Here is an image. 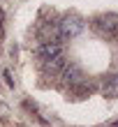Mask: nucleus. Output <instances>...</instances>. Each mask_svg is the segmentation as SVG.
I'll return each mask as SVG.
<instances>
[{
  "label": "nucleus",
  "mask_w": 118,
  "mask_h": 127,
  "mask_svg": "<svg viewBox=\"0 0 118 127\" xmlns=\"http://www.w3.org/2000/svg\"><path fill=\"white\" fill-rule=\"evenodd\" d=\"M58 28V37H60V42L65 39H74V37H79L81 32L86 30V21L81 14L77 12H67V14H63V19L56 23Z\"/></svg>",
  "instance_id": "f257e3e1"
},
{
  "label": "nucleus",
  "mask_w": 118,
  "mask_h": 127,
  "mask_svg": "<svg viewBox=\"0 0 118 127\" xmlns=\"http://www.w3.org/2000/svg\"><path fill=\"white\" fill-rule=\"evenodd\" d=\"M93 30L97 32L102 39H114L118 37V14L107 12L93 19Z\"/></svg>",
  "instance_id": "f03ea898"
},
{
  "label": "nucleus",
  "mask_w": 118,
  "mask_h": 127,
  "mask_svg": "<svg viewBox=\"0 0 118 127\" xmlns=\"http://www.w3.org/2000/svg\"><path fill=\"white\" fill-rule=\"evenodd\" d=\"M35 56L39 58V63H46V60H53V58L63 56V44L60 42H42L37 51H35Z\"/></svg>",
  "instance_id": "7ed1b4c3"
},
{
  "label": "nucleus",
  "mask_w": 118,
  "mask_h": 127,
  "mask_svg": "<svg viewBox=\"0 0 118 127\" xmlns=\"http://www.w3.org/2000/svg\"><path fill=\"white\" fill-rule=\"evenodd\" d=\"M60 76H63V83H65V86H70V88H74V86H79V83H83V69H81L77 63L65 65V69L60 72Z\"/></svg>",
  "instance_id": "20e7f679"
},
{
  "label": "nucleus",
  "mask_w": 118,
  "mask_h": 127,
  "mask_svg": "<svg viewBox=\"0 0 118 127\" xmlns=\"http://www.w3.org/2000/svg\"><path fill=\"white\" fill-rule=\"evenodd\" d=\"M65 65H67V58L63 56H58L53 58V60H46V63H42V72H44V76H60V72L65 69Z\"/></svg>",
  "instance_id": "39448f33"
},
{
  "label": "nucleus",
  "mask_w": 118,
  "mask_h": 127,
  "mask_svg": "<svg viewBox=\"0 0 118 127\" xmlns=\"http://www.w3.org/2000/svg\"><path fill=\"white\" fill-rule=\"evenodd\" d=\"M102 97L107 99H118V74H109L102 81Z\"/></svg>",
  "instance_id": "423d86ee"
},
{
  "label": "nucleus",
  "mask_w": 118,
  "mask_h": 127,
  "mask_svg": "<svg viewBox=\"0 0 118 127\" xmlns=\"http://www.w3.org/2000/svg\"><path fill=\"white\" fill-rule=\"evenodd\" d=\"M9 116H12V109L7 106L5 102H0V120H7Z\"/></svg>",
  "instance_id": "0eeeda50"
},
{
  "label": "nucleus",
  "mask_w": 118,
  "mask_h": 127,
  "mask_svg": "<svg viewBox=\"0 0 118 127\" xmlns=\"http://www.w3.org/2000/svg\"><path fill=\"white\" fill-rule=\"evenodd\" d=\"M2 76H5V83L9 86V88H14V79H12V72H9V69H2Z\"/></svg>",
  "instance_id": "6e6552de"
},
{
  "label": "nucleus",
  "mask_w": 118,
  "mask_h": 127,
  "mask_svg": "<svg viewBox=\"0 0 118 127\" xmlns=\"http://www.w3.org/2000/svg\"><path fill=\"white\" fill-rule=\"evenodd\" d=\"M2 21H5V14H2V9H0V37H2Z\"/></svg>",
  "instance_id": "1a4fd4ad"
},
{
  "label": "nucleus",
  "mask_w": 118,
  "mask_h": 127,
  "mask_svg": "<svg viewBox=\"0 0 118 127\" xmlns=\"http://www.w3.org/2000/svg\"><path fill=\"white\" fill-rule=\"evenodd\" d=\"M109 127H118V123H111V125H109Z\"/></svg>",
  "instance_id": "9d476101"
}]
</instances>
